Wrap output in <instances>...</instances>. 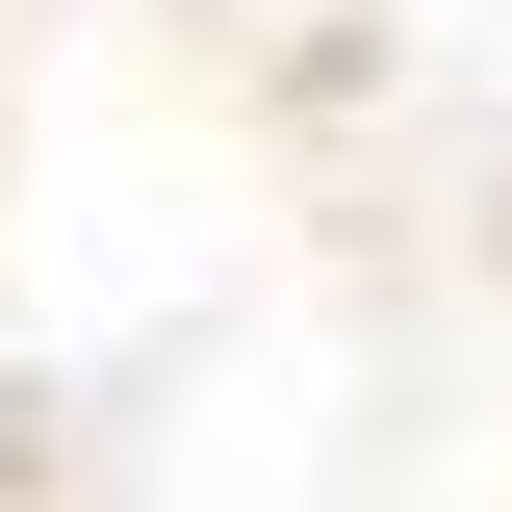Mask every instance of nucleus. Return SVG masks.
Listing matches in <instances>:
<instances>
[{"label": "nucleus", "mask_w": 512, "mask_h": 512, "mask_svg": "<svg viewBox=\"0 0 512 512\" xmlns=\"http://www.w3.org/2000/svg\"><path fill=\"white\" fill-rule=\"evenodd\" d=\"M0 487H52V410H26V359H0Z\"/></svg>", "instance_id": "obj_1"}]
</instances>
